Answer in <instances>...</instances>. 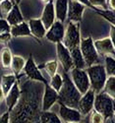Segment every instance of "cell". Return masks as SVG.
<instances>
[{"label": "cell", "instance_id": "obj_1", "mask_svg": "<svg viewBox=\"0 0 115 123\" xmlns=\"http://www.w3.org/2000/svg\"><path fill=\"white\" fill-rule=\"evenodd\" d=\"M43 83L29 79L21 90V97L15 107L10 111V123H35L39 120Z\"/></svg>", "mask_w": 115, "mask_h": 123}, {"label": "cell", "instance_id": "obj_2", "mask_svg": "<svg viewBox=\"0 0 115 123\" xmlns=\"http://www.w3.org/2000/svg\"><path fill=\"white\" fill-rule=\"evenodd\" d=\"M62 77H63V85L58 92V102L69 107L78 108L82 94L76 88L67 72H65Z\"/></svg>", "mask_w": 115, "mask_h": 123}, {"label": "cell", "instance_id": "obj_3", "mask_svg": "<svg viewBox=\"0 0 115 123\" xmlns=\"http://www.w3.org/2000/svg\"><path fill=\"white\" fill-rule=\"evenodd\" d=\"M86 71L89 75L91 88L96 92V94L100 93L103 90L108 77L105 71V67L101 64H93L87 67Z\"/></svg>", "mask_w": 115, "mask_h": 123}, {"label": "cell", "instance_id": "obj_4", "mask_svg": "<svg viewBox=\"0 0 115 123\" xmlns=\"http://www.w3.org/2000/svg\"><path fill=\"white\" fill-rule=\"evenodd\" d=\"M93 108L96 111L101 113L105 119L111 118L114 114L113 98L104 92H100L96 95Z\"/></svg>", "mask_w": 115, "mask_h": 123}, {"label": "cell", "instance_id": "obj_5", "mask_svg": "<svg viewBox=\"0 0 115 123\" xmlns=\"http://www.w3.org/2000/svg\"><path fill=\"white\" fill-rule=\"evenodd\" d=\"M80 49L82 51L84 59H85L87 67L98 63V52L91 37L81 39Z\"/></svg>", "mask_w": 115, "mask_h": 123}, {"label": "cell", "instance_id": "obj_6", "mask_svg": "<svg viewBox=\"0 0 115 123\" xmlns=\"http://www.w3.org/2000/svg\"><path fill=\"white\" fill-rule=\"evenodd\" d=\"M63 43L69 50H72L76 47H80L81 35H80V25L78 23L69 22L67 28L65 29Z\"/></svg>", "mask_w": 115, "mask_h": 123}, {"label": "cell", "instance_id": "obj_7", "mask_svg": "<svg viewBox=\"0 0 115 123\" xmlns=\"http://www.w3.org/2000/svg\"><path fill=\"white\" fill-rule=\"evenodd\" d=\"M71 79L73 83L76 86V88L79 90V92L84 95L91 89V83L89 75L85 69H79V68H73L71 71Z\"/></svg>", "mask_w": 115, "mask_h": 123}, {"label": "cell", "instance_id": "obj_8", "mask_svg": "<svg viewBox=\"0 0 115 123\" xmlns=\"http://www.w3.org/2000/svg\"><path fill=\"white\" fill-rule=\"evenodd\" d=\"M56 51H57V58L59 62L61 63L62 67H63L64 72H70L74 68L70 50L61 42L56 43Z\"/></svg>", "mask_w": 115, "mask_h": 123}, {"label": "cell", "instance_id": "obj_9", "mask_svg": "<svg viewBox=\"0 0 115 123\" xmlns=\"http://www.w3.org/2000/svg\"><path fill=\"white\" fill-rule=\"evenodd\" d=\"M95 98H96V92L92 89H90L86 94L82 95L78 109L82 113V115L87 116L89 115L93 109V105H95Z\"/></svg>", "mask_w": 115, "mask_h": 123}, {"label": "cell", "instance_id": "obj_10", "mask_svg": "<svg viewBox=\"0 0 115 123\" xmlns=\"http://www.w3.org/2000/svg\"><path fill=\"white\" fill-rule=\"evenodd\" d=\"M64 35H65V28L63 23L56 20L54 24L46 31L45 37L49 42L57 43L63 42Z\"/></svg>", "mask_w": 115, "mask_h": 123}, {"label": "cell", "instance_id": "obj_11", "mask_svg": "<svg viewBox=\"0 0 115 123\" xmlns=\"http://www.w3.org/2000/svg\"><path fill=\"white\" fill-rule=\"evenodd\" d=\"M58 101V92L51 88L48 84L44 85L42 99H41V110L48 111L52 105Z\"/></svg>", "mask_w": 115, "mask_h": 123}, {"label": "cell", "instance_id": "obj_12", "mask_svg": "<svg viewBox=\"0 0 115 123\" xmlns=\"http://www.w3.org/2000/svg\"><path fill=\"white\" fill-rule=\"evenodd\" d=\"M59 116H60V118H62V120L65 123H67V122L79 123L82 119V113L78 108L69 107L64 105H60Z\"/></svg>", "mask_w": 115, "mask_h": 123}, {"label": "cell", "instance_id": "obj_13", "mask_svg": "<svg viewBox=\"0 0 115 123\" xmlns=\"http://www.w3.org/2000/svg\"><path fill=\"white\" fill-rule=\"evenodd\" d=\"M24 71H25V74L27 75V77L33 81H37V82H41L43 83L44 85L47 84L46 80L43 78L42 74L40 73L39 69L36 67L35 61L33 59L32 56H30L29 59L27 60L26 62V65L24 67Z\"/></svg>", "mask_w": 115, "mask_h": 123}, {"label": "cell", "instance_id": "obj_14", "mask_svg": "<svg viewBox=\"0 0 115 123\" xmlns=\"http://www.w3.org/2000/svg\"><path fill=\"white\" fill-rule=\"evenodd\" d=\"M85 8H86L85 5L76 1V0H69L67 18L70 20V22L79 23L83 18Z\"/></svg>", "mask_w": 115, "mask_h": 123}, {"label": "cell", "instance_id": "obj_15", "mask_svg": "<svg viewBox=\"0 0 115 123\" xmlns=\"http://www.w3.org/2000/svg\"><path fill=\"white\" fill-rule=\"evenodd\" d=\"M56 16H55V8H54V3L53 0H50L49 2H47L42 10V13H41V22L44 25L46 31L54 24V22L56 21Z\"/></svg>", "mask_w": 115, "mask_h": 123}, {"label": "cell", "instance_id": "obj_16", "mask_svg": "<svg viewBox=\"0 0 115 123\" xmlns=\"http://www.w3.org/2000/svg\"><path fill=\"white\" fill-rule=\"evenodd\" d=\"M93 43H95V46L99 54H102V55L115 54V48L110 37L97 39L96 42H93Z\"/></svg>", "mask_w": 115, "mask_h": 123}, {"label": "cell", "instance_id": "obj_17", "mask_svg": "<svg viewBox=\"0 0 115 123\" xmlns=\"http://www.w3.org/2000/svg\"><path fill=\"white\" fill-rule=\"evenodd\" d=\"M5 102H6V106L8 111L10 112L17 105V102L20 99L21 97V90L20 87L17 83H15V85L11 88V90L9 91V93L5 96Z\"/></svg>", "mask_w": 115, "mask_h": 123}, {"label": "cell", "instance_id": "obj_18", "mask_svg": "<svg viewBox=\"0 0 115 123\" xmlns=\"http://www.w3.org/2000/svg\"><path fill=\"white\" fill-rule=\"evenodd\" d=\"M28 24L30 30V34L33 36H35L37 38H42L45 37L46 29L40 19H30Z\"/></svg>", "mask_w": 115, "mask_h": 123}, {"label": "cell", "instance_id": "obj_19", "mask_svg": "<svg viewBox=\"0 0 115 123\" xmlns=\"http://www.w3.org/2000/svg\"><path fill=\"white\" fill-rule=\"evenodd\" d=\"M68 5L69 0H55V16L56 19L60 22H65L68 15Z\"/></svg>", "mask_w": 115, "mask_h": 123}, {"label": "cell", "instance_id": "obj_20", "mask_svg": "<svg viewBox=\"0 0 115 123\" xmlns=\"http://www.w3.org/2000/svg\"><path fill=\"white\" fill-rule=\"evenodd\" d=\"M6 20L11 27L24 22V17L22 15V13H21L20 8L18 7L17 4H15L14 7L12 8V10L9 12V14L6 17Z\"/></svg>", "mask_w": 115, "mask_h": 123}, {"label": "cell", "instance_id": "obj_21", "mask_svg": "<svg viewBox=\"0 0 115 123\" xmlns=\"http://www.w3.org/2000/svg\"><path fill=\"white\" fill-rule=\"evenodd\" d=\"M11 36L14 37H27V36H30V30L29 27V24L26 22H22L21 24H18L16 26H12L11 27Z\"/></svg>", "mask_w": 115, "mask_h": 123}, {"label": "cell", "instance_id": "obj_22", "mask_svg": "<svg viewBox=\"0 0 115 123\" xmlns=\"http://www.w3.org/2000/svg\"><path fill=\"white\" fill-rule=\"evenodd\" d=\"M70 52H71V56H72V60H73V65H74L75 68L85 69L87 67L80 47H76L74 49L70 50Z\"/></svg>", "mask_w": 115, "mask_h": 123}, {"label": "cell", "instance_id": "obj_23", "mask_svg": "<svg viewBox=\"0 0 115 123\" xmlns=\"http://www.w3.org/2000/svg\"><path fill=\"white\" fill-rule=\"evenodd\" d=\"M15 83H17V80H16V76L15 75H4L1 79V87L2 90L4 92V95L6 96L9 91L11 90V88L15 85Z\"/></svg>", "mask_w": 115, "mask_h": 123}, {"label": "cell", "instance_id": "obj_24", "mask_svg": "<svg viewBox=\"0 0 115 123\" xmlns=\"http://www.w3.org/2000/svg\"><path fill=\"white\" fill-rule=\"evenodd\" d=\"M40 123H62L61 118L54 112L51 111H42L39 118Z\"/></svg>", "mask_w": 115, "mask_h": 123}, {"label": "cell", "instance_id": "obj_25", "mask_svg": "<svg viewBox=\"0 0 115 123\" xmlns=\"http://www.w3.org/2000/svg\"><path fill=\"white\" fill-rule=\"evenodd\" d=\"M26 62H27V61L22 56H18V55L13 56L12 64H11V68L13 70V72L15 74H19L21 71L24 69V67L26 65Z\"/></svg>", "mask_w": 115, "mask_h": 123}, {"label": "cell", "instance_id": "obj_26", "mask_svg": "<svg viewBox=\"0 0 115 123\" xmlns=\"http://www.w3.org/2000/svg\"><path fill=\"white\" fill-rule=\"evenodd\" d=\"M1 64L4 68H9L11 67V64H12V60H13V56H12V53L10 49L8 47H5L1 50Z\"/></svg>", "mask_w": 115, "mask_h": 123}, {"label": "cell", "instance_id": "obj_27", "mask_svg": "<svg viewBox=\"0 0 115 123\" xmlns=\"http://www.w3.org/2000/svg\"><path fill=\"white\" fill-rule=\"evenodd\" d=\"M103 92L110 96L112 98H115V77L108 76L103 88Z\"/></svg>", "mask_w": 115, "mask_h": 123}, {"label": "cell", "instance_id": "obj_28", "mask_svg": "<svg viewBox=\"0 0 115 123\" xmlns=\"http://www.w3.org/2000/svg\"><path fill=\"white\" fill-rule=\"evenodd\" d=\"M93 9H96V11L98 15H100L102 18H104L105 20H107V21L115 26V11H113V10H98L97 8H93Z\"/></svg>", "mask_w": 115, "mask_h": 123}, {"label": "cell", "instance_id": "obj_29", "mask_svg": "<svg viewBox=\"0 0 115 123\" xmlns=\"http://www.w3.org/2000/svg\"><path fill=\"white\" fill-rule=\"evenodd\" d=\"M104 67H105L107 76L115 77V58L107 55L105 57V65H104Z\"/></svg>", "mask_w": 115, "mask_h": 123}, {"label": "cell", "instance_id": "obj_30", "mask_svg": "<svg viewBox=\"0 0 115 123\" xmlns=\"http://www.w3.org/2000/svg\"><path fill=\"white\" fill-rule=\"evenodd\" d=\"M62 85H63V77H62L60 74L56 73L53 77H51V81L49 83V86L51 88H53L56 92L60 91V89L62 88Z\"/></svg>", "mask_w": 115, "mask_h": 123}, {"label": "cell", "instance_id": "obj_31", "mask_svg": "<svg viewBox=\"0 0 115 123\" xmlns=\"http://www.w3.org/2000/svg\"><path fill=\"white\" fill-rule=\"evenodd\" d=\"M14 3L11 0H3L0 2V11H1V17H7L9 12L14 7Z\"/></svg>", "mask_w": 115, "mask_h": 123}, {"label": "cell", "instance_id": "obj_32", "mask_svg": "<svg viewBox=\"0 0 115 123\" xmlns=\"http://www.w3.org/2000/svg\"><path fill=\"white\" fill-rule=\"evenodd\" d=\"M57 68H58V63L56 60H50L44 64V69L50 77H53L57 73Z\"/></svg>", "mask_w": 115, "mask_h": 123}, {"label": "cell", "instance_id": "obj_33", "mask_svg": "<svg viewBox=\"0 0 115 123\" xmlns=\"http://www.w3.org/2000/svg\"><path fill=\"white\" fill-rule=\"evenodd\" d=\"M90 121H91V123H104L105 118H104V116L101 113L95 110V111H91Z\"/></svg>", "mask_w": 115, "mask_h": 123}, {"label": "cell", "instance_id": "obj_34", "mask_svg": "<svg viewBox=\"0 0 115 123\" xmlns=\"http://www.w3.org/2000/svg\"><path fill=\"white\" fill-rule=\"evenodd\" d=\"M91 8H95V7H99L102 8L103 10H106L108 5H107V0H89Z\"/></svg>", "mask_w": 115, "mask_h": 123}, {"label": "cell", "instance_id": "obj_35", "mask_svg": "<svg viewBox=\"0 0 115 123\" xmlns=\"http://www.w3.org/2000/svg\"><path fill=\"white\" fill-rule=\"evenodd\" d=\"M11 31V26L9 25L6 19H0V35L5 34V33H10Z\"/></svg>", "mask_w": 115, "mask_h": 123}, {"label": "cell", "instance_id": "obj_36", "mask_svg": "<svg viewBox=\"0 0 115 123\" xmlns=\"http://www.w3.org/2000/svg\"><path fill=\"white\" fill-rule=\"evenodd\" d=\"M0 123H10V112H4V113L0 116Z\"/></svg>", "mask_w": 115, "mask_h": 123}, {"label": "cell", "instance_id": "obj_37", "mask_svg": "<svg viewBox=\"0 0 115 123\" xmlns=\"http://www.w3.org/2000/svg\"><path fill=\"white\" fill-rule=\"evenodd\" d=\"M12 37L11 36V33H5V34H2L0 35V43H7L10 40V38Z\"/></svg>", "mask_w": 115, "mask_h": 123}, {"label": "cell", "instance_id": "obj_38", "mask_svg": "<svg viewBox=\"0 0 115 123\" xmlns=\"http://www.w3.org/2000/svg\"><path fill=\"white\" fill-rule=\"evenodd\" d=\"M110 39L114 45V48H115V26L111 25L110 26Z\"/></svg>", "mask_w": 115, "mask_h": 123}, {"label": "cell", "instance_id": "obj_39", "mask_svg": "<svg viewBox=\"0 0 115 123\" xmlns=\"http://www.w3.org/2000/svg\"><path fill=\"white\" fill-rule=\"evenodd\" d=\"M107 5L110 8V10L115 11V0H108L107 1Z\"/></svg>", "mask_w": 115, "mask_h": 123}, {"label": "cell", "instance_id": "obj_40", "mask_svg": "<svg viewBox=\"0 0 115 123\" xmlns=\"http://www.w3.org/2000/svg\"><path fill=\"white\" fill-rule=\"evenodd\" d=\"M76 1H78V2H80V3H82V4H84V5L87 6V7H91V3H90L89 0H76Z\"/></svg>", "mask_w": 115, "mask_h": 123}, {"label": "cell", "instance_id": "obj_41", "mask_svg": "<svg viewBox=\"0 0 115 123\" xmlns=\"http://www.w3.org/2000/svg\"><path fill=\"white\" fill-rule=\"evenodd\" d=\"M5 97V95H4V92H3V90H2V87H1V85H0V101H1L2 99H3V98Z\"/></svg>", "mask_w": 115, "mask_h": 123}, {"label": "cell", "instance_id": "obj_42", "mask_svg": "<svg viewBox=\"0 0 115 123\" xmlns=\"http://www.w3.org/2000/svg\"><path fill=\"white\" fill-rule=\"evenodd\" d=\"M79 123H91V121H90L89 117H85V118H82Z\"/></svg>", "mask_w": 115, "mask_h": 123}, {"label": "cell", "instance_id": "obj_43", "mask_svg": "<svg viewBox=\"0 0 115 123\" xmlns=\"http://www.w3.org/2000/svg\"><path fill=\"white\" fill-rule=\"evenodd\" d=\"M113 106H114V112H115V98H113Z\"/></svg>", "mask_w": 115, "mask_h": 123}, {"label": "cell", "instance_id": "obj_44", "mask_svg": "<svg viewBox=\"0 0 115 123\" xmlns=\"http://www.w3.org/2000/svg\"><path fill=\"white\" fill-rule=\"evenodd\" d=\"M41 1H42V2H45V3H47V2H49V1H50V0H41Z\"/></svg>", "mask_w": 115, "mask_h": 123}, {"label": "cell", "instance_id": "obj_45", "mask_svg": "<svg viewBox=\"0 0 115 123\" xmlns=\"http://www.w3.org/2000/svg\"><path fill=\"white\" fill-rule=\"evenodd\" d=\"M20 1H21V0H16V4H18Z\"/></svg>", "mask_w": 115, "mask_h": 123}, {"label": "cell", "instance_id": "obj_46", "mask_svg": "<svg viewBox=\"0 0 115 123\" xmlns=\"http://www.w3.org/2000/svg\"><path fill=\"white\" fill-rule=\"evenodd\" d=\"M113 118H114V120H115V112H114V114H113Z\"/></svg>", "mask_w": 115, "mask_h": 123}, {"label": "cell", "instance_id": "obj_47", "mask_svg": "<svg viewBox=\"0 0 115 123\" xmlns=\"http://www.w3.org/2000/svg\"><path fill=\"white\" fill-rule=\"evenodd\" d=\"M35 123H40V122H39V120H38V121H36V122H35Z\"/></svg>", "mask_w": 115, "mask_h": 123}, {"label": "cell", "instance_id": "obj_48", "mask_svg": "<svg viewBox=\"0 0 115 123\" xmlns=\"http://www.w3.org/2000/svg\"><path fill=\"white\" fill-rule=\"evenodd\" d=\"M67 123H75V122H67Z\"/></svg>", "mask_w": 115, "mask_h": 123}, {"label": "cell", "instance_id": "obj_49", "mask_svg": "<svg viewBox=\"0 0 115 123\" xmlns=\"http://www.w3.org/2000/svg\"><path fill=\"white\" fill-rule=\"evenodd\" d=\"M1 1H3V0H0V2H1Z\"/></svg>", "mask_w": 115, "mask_h": 123}]
</instances>
